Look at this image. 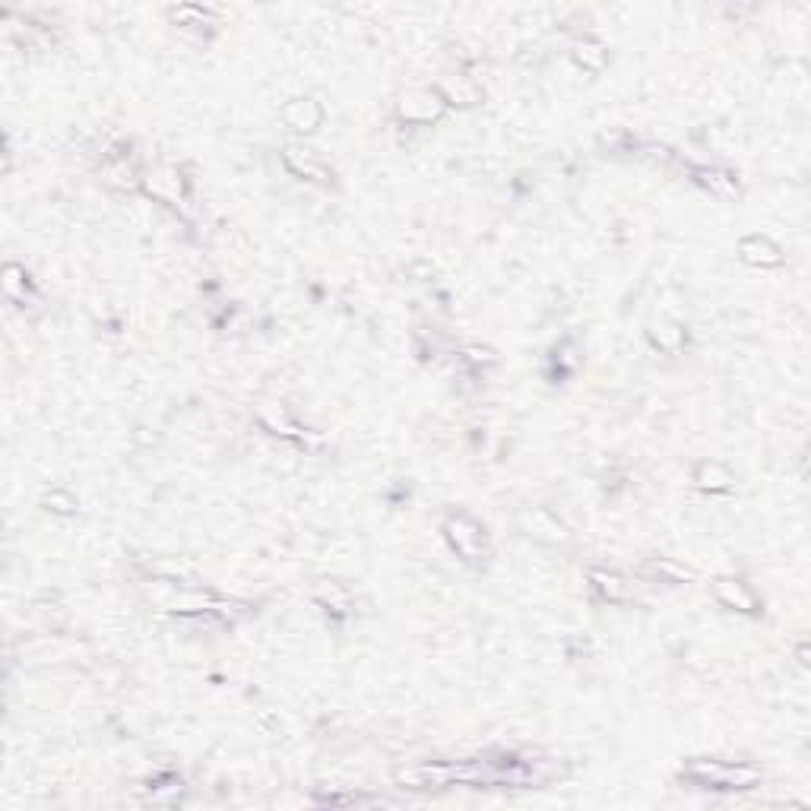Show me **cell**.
Masks as SVG:
<instances>
[{
	"mask_svg": "<svg viewBox=\"0 0 811 811\" xmlns=\"http://www.w3.org/2000/svg\"><path fill=\"white\" fill-rule=\"evenodd\" d=\"M289 111H298V117H289V121H292L295 127H302V131H311V127L317 124V117H320V111H317L311 102H304V111H302V102L292 105Z\"/></svg>",
	"mask_w": 811,
	"mask_h": 811,
	"instance_id": "cell-4",
	"label": "cell"
},
{
	"mask_svg": "<svg viewBox=\"0 0 811 811\" xmlns=\"http://www.w3.org/2000/svg\"><path fill=\"white\" fill-rule=\"evenodd\" d=\"M285 162H289V165L295 168L298 174H311V178H320V174H323V168L317 165L314 158H308V156L302 158V152H298V149H289V152H285Z\"/></svg>",
	"mask_w": 811,
	"mask_h": 811,
	"instance_id": "cell-3",
	"label": "cell"
},
{
	"mask_svg": "<svg viewBox=\"0 0 811 811\" xmlns=\"http://www.w3.org/2000/svg\"><path fill=\"white\" fill-rule=\"evenodd\" d=\"M593 580L599 583V590H602L605 596H612V599H621V596H625V586H621V580L615 577V574H602V571H596V574H593Z\"/></svg>",
	"mask_w": 811,
	"mask_h": 811,
	"instance_id": "cell-5",
	"label": "cell"
},
{
	"mask_svg": "<svg viewBox=\"0 0 811 811\" xmlns=\"http://www.w3.org/2000/svg\"><path fill=\"white\" fill-rule=\"evenodd\" d=\"M691 773H701V777L713 780L720 786H748L757 780V773L748 767H716V764H694Z\"/></svg>",
	"mask_w": 811,
	"mask_h": 811,
	"instance_id": "cell-1",
	"label": "cell"
},
{
	"mask_svg": "<svg viewBox=\"0 0 811 811\" xmlns=\"http://www.w3.org/2000/svg\"><path fill=\"white\" fill-rule=\"evenodd\" d=\"M716 593H720V599H726L729 605L738 602V609H751V605H754L748 593L742 590V583H732V580H720V583H716Z\"/></svg>",
	"mask_w": 811,
	"mask_h": 811,
	"instance_id": "cell-2",
	"label": "cell"
}]
</instances>
